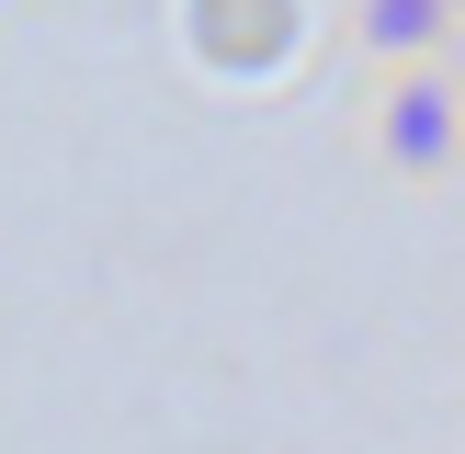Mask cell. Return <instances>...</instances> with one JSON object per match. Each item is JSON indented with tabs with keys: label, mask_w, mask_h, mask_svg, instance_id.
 <instances>
[{
	"label": "cell",
	"mask_w": 465,
	"mask_h": 454,
	"mask_svg": "<svg viewBox=\"0 0 465 454\" xmlns=\"http://www.w3.org/2000/svg\"><path fill=\"white\" fill-rule=\"evenodd\" d=\"M363 136H375V159L398 182H454L465 171V91H454V68L443 57L386 68L375 103H363Z\"/></svg>",
	"instance_id": "obj_1"
},
{
	"label": "cell",
	"mask_w": 465,
	"mask_h": 454,
	"mask_svg": "<svg viewBox=\"0 0 465 454\" xmlns=\"http://www.w3.org/2000/svg\"><path fill=\"white\" fill-rule=\"evenodd\" d=\"M465 35V0H352V45L375 68H420Z\"/></svg>",
	"instance_id": "obj_2"
},
{
	"label": "cell",
	"mask_w": 465,
	"mask_h": 454,
	"mask_svg": "<svg viewBox=\"0 0 465 454\" xmlns=\"http://www.w3.org/2000/svg\"><path fill=\"white\" fill-rule=\"evenodd\" d=\"M193 45L216 68H284L295 57V0H193Z\"/></svg>",
	"instance_id": "obj_3"
}]
</instances>
